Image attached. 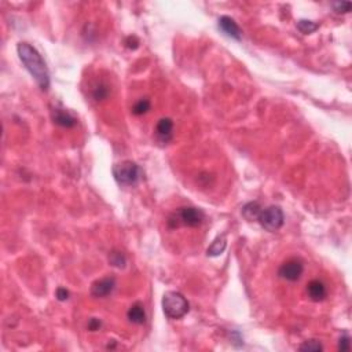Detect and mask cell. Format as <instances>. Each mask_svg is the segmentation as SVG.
Masks as SVG:
<instances>
[{
    "label": "cell",
    "mask_w": 352,
    "mask_h": 352,
    "mask_svg": "<svg viewBox=\"0 0 352 352\" xmlns=\"http://www.w3.org/2000/svg\"><path fill=\"white\" fill-rule=\"evenodd\" d=\"M92 95H94L95 100H103L109 95V90L106 86H98L92 92Z\"/></svg>",
    "instance_id": "20"
},
{
    "label": "cell",
    "mask_w": 352,
    "mask_h": 352,
    "mask_svg": "<svg viewBox=\"0 0 352 352\" xmlns=\"http://www.w3.org/2000/svg\"><path fill=\"white\" fill-rule=\"evenodd\" d=\"M150 106H152V103H150V100L149 99H139L135 105L132 106V113L135 116H142V115H146L149 110H150Z\"/></svg>",
    "instance_id": "16"
},
{
    "label": "cell",
    "mask_w": 352,
    "mask_h": 352,
    "mask_svg": "<svg viewBox=\"0 0 352 352\" xmlns=\"http://www.w3.org/2000/svg\"><path fill=\"white\" fill-rule=\"evenodd\" d=\"M333 9L336 13H338V14H347V13H349L351 11V3L349 2H336V3H333Z\"/></svg>",
    "instance_id": "19"
},
{
    "label": "cell",
    "mask_w": 352,
    "mask_h": 352,
    "mask_svg": "<svg viewBox=\"0 0 352 352\" xmlns=\"http://www.w3.org/2000/svg\"><path fill=\"white\" fill-rule=\"evenodd\" d=\"M109 263L112 266L119 267V268H124V267H125V263H127V259H125V256H124L121 252L113 251V252L109 255Z\"/></svg>",
    "instance_id": "18"
},
{
    "label": "cell",
    "mask_w": 352,
    "mask_h": 352,
    "mask_svg": "<svg viewBox=\"0 0 352 352\" xmlns=\"http://www.w3.org/2000/svg\"><path fill=\"white\" fill-rule=\"evenodd\" d=\"M116 289V279L113 276H106L98 279L91 285V295L96 299H105L113 293Z\"/></svg>",
    "instance_id": "7"
},
{
    "label": "cell",
    "mask_w": 352,
    "mask_h": 352,
    "mask_svg": "<svg viewBox=\"0 0 352 352\" xmlns=\"http://www.w3.org/2000/svg\"><path fill=\"white\" fill-rule=\"evenodd\" d=\"M172 131H173V121L169 117H164L156 125V133L160 140L168 142L172 138Z\"/></svg>",
    "instance_id": "11"
},
{
    "label": "cell",
    "mask_w": 352,
    "mask_h": 352,
    "mask_svg": "<svg viewBox=\"0 0 352 352\" xmlns=\"http://www.w3.org/2000/svg\"><path fill=\"white\" fill-rule=\"evenodd\" d=\"M190 309V304L179 292H167L162 296V311L169 319L183 318Z\"/></svg>",
    "instance_id": "3"
},
{
    "label": "cell",
    "mask_w": 352,
    "mask_h": 352,
    "mask_svg": "<svg viewBox=\"0 0 352 352\" xmlns=\"http://www.w3.org/2000/svg\"><path fill=\"white\" fill-rule=\"evenodd\" d=\"M299 349L305 352H319L324 351V347H322V344L319 343L318 340H307V341H304V343L300 345Z\"/></svg>",
    "instance_id": "17"
},
{
    "label": "cell",
    "mask_w": 352,
    "mask_h": 352,
    "mask_svg": "<svg viewBox=\"0 0 352 352\" xmlns=\"http://www.w3.org/2000/svg\"><path fill=\"white\" fill-rule=\"evenodd\" d=\"M219 28L223 30L224 33L234 40H241L242 39V30L238 26V24L231 17L223 15L219 18Z\"/></svg>",
    "instance_id": "8"
},
{
    "label": "cell",
    "mask_w": 352,
    "mask_h": 352,
    "mask_svg": "<svg viewBox=\"0 0 352 352\" xmlns=\"http://www.w3.org/2000/svg\"><path fill=\"white\" fill-rule=\"evenodd\" d=\"M318 28H319V25L316 24V22H314V21H308V19H300L299 22H297V29H299L301 33H304V34L312 33V32H315Z\"/></svg>",
    "instance_id": "15"
},
{
    "label": "cell",
    "mask_w": 352,
    "mask_h": 352,
    "mask_svg": "<svg viewBox=\"0 0 352 352\" xmlns=\"http://www.w3.org/2000/svg\"><path fill=\"white\" fill-rule=\"evenodd\" d=\"M349 348H351L349 337H348L347 334H344L343 337L340 338V341H338V349H340V351H348Z\"/></svg>",
    "instance_id": "21"
},
{
    "label": "cell",
    "mask_w": 352,
    "mask_h": 352,
    "mask_svg": "<svg viewBox=\"0 0 352 352\" xmlns=\"http://www.w3.org/2000/svg\"><path fill=\"white\" fill-rule=\"evenodd\" d=\"M307 293H308V297L312 301H324L328 296V291H326V286L322 281L319 279H312V281L308 282L307 285Z\"/></svg>",
    "instance_id": "10"
},
{
    "label": "cell",
    "mask_w": 352,
    "mask_h": 352,
    "mask_svg": "<svg viewBox=\"0 0 352 352\" xmlns=\"http://www.w3.org/2000/svg\"><path fill=\"white\" fill-rule=\"evenodd\" d=\"M205 220V214L195 206H183L176 209L168 219L171 229L178 227H198Z\"/></svg>",
    "instance_id": "2"
},
{
    "label": "cell",
    "mask_w": 352,
    "mask_h": 352,
    "mask_svg": "<svg viewBox=\"0 0 352 352\" xmlns=\"http://www.w3.org/2000/svg\"><path fill=\"white\" fill-rule=\"evenodd\" d=\"M226 248H227V238L223 234V235H219L214 242L210 243L209 248L206 249V255L210 257L220 256L226 251Z\"/></svg>",
    "instance_id": "13"
},
{
    "label": "cell",
    "mask_w": 352,
    "mask_h": 352,
    "mask_svg": "<svg viewBox=\"0 0 352 352\" xmlns=\"http://www.w3.org/2000/svg\"><path fill=\"white\" fill-rule=\"evenodd\" d=\"M257 222L260 223V226L264 230L270 231V233H275L285 223L284 210L279 206H276V205H271V206H268L266 209H262Z\"/></svg>",
    "instance_id": "5"
},
{
    "label": "cell",
    "mask_w": 352,
    "mask_h": 352,
    "mask_svg": "<svg viewBox=\"0 0 352 352\" xmlns=\"http://www.w3.org/2000/svg\"><path fill=\"white\" fill-rule=\"evenodd\" d=\"M303 271H304L303 260L297 259V257H293V259H289L285 263H282L279 270H278V275L281 276L282 279L295 282L301 276Z\"/></svg>",
    "instance_id": "6"
},
{
    "label": "cell",
    "mask_w": 352,
    "mask_h": 352,
    "mask_svg": "<svg viewBox=\"0 0 352 352\" xmlns=\"http://www.w3.org/2000/svg\"><path fill=\"white\" fill-rule=\"evenodd\" d=\"M112 172H113L116 182L121 186H135L142 179V169L139 168L136 162L129 161V160L116 164Z\"/></svg>",
    "instance_id": "4"
},
{
    "label": "cell",
    "mask_w": 352,
    "mask_h": 352,
    "mask_svg": "<svg viewBox=\"0 0 352 352\" xmlns=\"http://www.w3.org/2000/svg\"><path fill=\"white\" fill-rule=\"evenodd\" d=\"M55 296L59 301H66L69 299V292L65 289V288H58L57 292H55Z\"/></svg>",
    "instance_id": "23"
},
{
    "label": "cell",
    "mask_w": 352,
    "mask_h": 352,
    "mask_svg": "<svg viewBox=\"0 0 352 352\" xmlns=\"http://www.w3.org/2000/svg\"><path fill=\"white\" fill-rule=\"evenodd\" d=\"M260 212H262V206H260V204L256 202V201H253V202H248V204L242 208V216L248 220V222H253V220L259 219Z\"/></svg>",
    "instance_id": "14"
},
{
    "label": "cell",
    "mask_w": 352,
    "mask_h": 352,
    "mask_svg": "<svg viewBox=\"0 0 352 352\" xmlns=\"http://www.w3.org/2000/svg\"><path fill=\"white\" fill-rule=\"evenodd\" d=\"M100 326H102V324H100L99 319H96V318H91L90 321H88V325H87V328H88V330H91V332H96V330H99Z\"/></svg>",
    "instance_id": "22"
},
{
    "label": "cell",
    "mask_w": 352,
    "mask_h": 352,
    "mask_svg": "<svg viewBox=\"0 0 352 352\" xmlns=\"http://www.w3.org/2000/svg\"><path fill=\"white\" fill-rule=\"evenodd\" d=\"M51 119L57 125L63 127V128H72L77 123V120L69 112H66L65 109H59V108L51 110Z\"/></svg>",
    "instance_id": "9"
},
{
    "label": "cell",
    "mask_w": 352,
    "mask_h": 352,
    "mask_svg": "<svg viewBox=\"0 0 352 352\" xmlns=\"http://www.w3.org/2000/svg\"><path fill=\"white\" fill-rule=\"evenodd\" d=\"M129 322H132L135 325H143L146 322V312H145V307L140 303H135L131 305V308L127 312Z\"/></svg>",
    "instance_id": "12"
},
{
    "label": "cell",
    "mask_w": 352,
    "mask_h": 352,
    "mask_svg": "<svg viewBox=\"0 0 352 352\" xmlns=\"http://www.w3.org/2000/svg\"><path fill=\"white\" fill-rule=\"evenodd\" d=\"M17 53L25 69L30 73V76L33 77L38 86L43 91H47L50 88V73L40 53L26 42L18 43Z\"/></svg>",
    "instance_id": "1"
}]
</instances>
